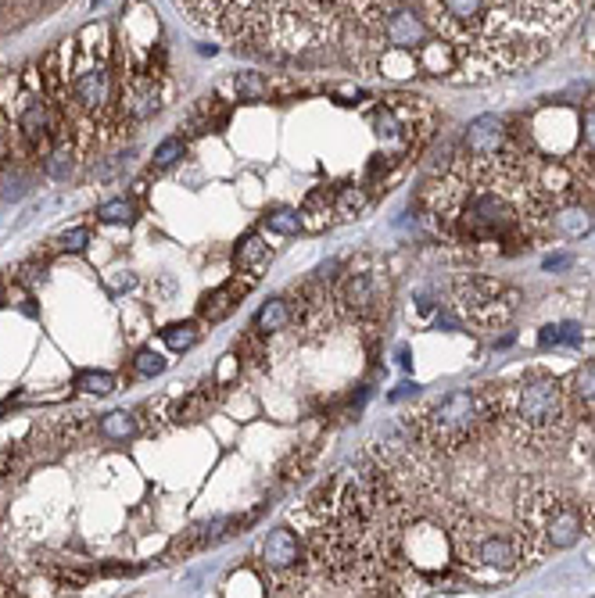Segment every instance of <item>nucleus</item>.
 I'll return each mask as SVG.
<instances>
[{"label":"nucleus","mask_w":595,"mask_h":598,"mask_svg":"<svg viewBox=\"0 0 595 598\" xmlns=\"http://www.w3.org/2000/svg\"><path fill=\"white\" fill-rule=\"evenodd\" d=\"M427 226L456 247L527 251L556 212L541 187V154L531 140H509L499 154H456L420 197Z\"/></svg>","instance_id":"obj_1"},{"label":"nucleus","mask_w":595,"mask_h":598,"mask_svg":"<svg viewBox=\"0 0 595 598\" xmlns=\"http://www.w3.org/2000/svg\"><path fill=\"white\" fill-rule=\"evenodd\" d=\"M584 0H488L491 62L499 76L541 65L570 33Z\"/></svg>","instance_id":"obj_2"},{"label":"nucleus","mask_w":595,"mask_h":598,"mask_svg":"<svg viewBox=\"0 0 595 598\" xmlns=\"http://www.w3.org/2000/svg\"><path fill=\"white\" fill-rule=\"evenodd\" d=\"M499 427L524 452H552L570 437L574 409L566 387L549 370H527L499 387Z\"/></svg>","instance_id":"obj_3"},{"label":"nucleus","mask_w":595,"mask_h":598,"mask_svg":"<svg viewBox=\"0 0 595 598\" xmlns=\"http://www.w3.org/2000/svg\"><path fill=\"white\" fill-rule=\"evenodd\" d=\"M416 441L434 455H459L499 430V387H459L409 416Z\"/></svg>","instance_id":"obj_4"},{"label":"nucleus","mask_w":595,"mask_h":598,"mask_svg":"<svg viewBox=\"0 0 595 598\" xmlns=\"http://www.w3.org/2000/svg\"><path fill=\"white\" fill-rule=\"evenodd\" d=\"M516 537L524 548V562L534 566L552 552L574 548L588 534V512L556 487H524L516 498Z\"/></svg>","instance_id":"obj_5"},{"label":"nucleus","mask_w":595,"mask_h":598,"mask_svg":"<svg viewBox=\"0 0 595 598\" xmlns=\"http://www.w3.org/2000/svg\"><path fill=\"white\" fill-rule=\"evenodd\" d=\"M388 302H391V279L388 269L377 265L373 258H359L341 276H334V309L345 320L377 323L388 316Z\"/></svg>","instance_id":"obj_6"},{"label":"nucleus","mask_w":595,"mask_h":598,"mask_svg":"<svg viewBox=\"0 0 595 598\" xmlns=\"http://www.w3.org/2000/svg\"><path fill=\"white\" fill-rule=\"evenodd\" d=\"M520 305V294L491 276H463L456 283V312L473 330H502Z\"/></svg>","instance_id":"obj_7"},{"label":"nucleus","mask_w":595,"mask_h":598,"mask_svg":"<svg viewBox=\"0 0 595 598\" xmlns=\"http://www.w3.org/2000/svg\"><path fill=\"white\" fill-rule=\"evenodd\" d=\"M258 562L265 569V584L272 594H298L306 587V577L313 573L306 537L294 534L290 527H276L265 534L258 548Z\"/></svg>","instance_id":"obj_8"},{"label":"nucleus","mask_w":595,"mask_h":598,"mask_svg":"<svg viewBox=\"0 0 595 598\" xmlns=\"http://www.w3.org/2000/svg\"><path fill=\"white\" fill-rule=\"evenodd\" d=\"M509 140H513L509 119H502V115H477L466 126V133H463V154L488 158V154H499Z\"/></svg>","instance_id":"obj_9"},{"label":"nucleus","mask_w":595,"mask_h":598,"mask_svg":"<svg viewBox=\"0 0 595 598\" xmlns=\"http://www.w3.org/2000/svg\"><path fill=\"white\" fill-rule=\"evenodd\" d=\"M563 387H566L574 419H591V423H595V362L577 366V370L563 380Z\"/></svg>","instance_id":"obj_10"},{"label":"nucleus","mask_w":595,"mask_h":598,"mask_svg":"<svg viewBox=\"0 0 595 598\" xmlns=\"http://www.w3.org/2000/svg\"><path fill=\"white\" fill-rule=\"evenodd\" d=\"M269 262H272V251H269V244H265V237H262L258 229H251V233H244V237L237 240V247H233V269H237L240 276L258 279Z\"/></svg>","instance_id":"obj_11"},{"label":"nucleus","mask_w":595,"mask_h":598,"mask_svg":"<svg viewBox=\"0 0 595 598\" xmlns=\"http://www.w3.org/2000/svg\"><path fill=\"white\" fill-rule=\"evenodd\" d=\"M72 94L83 112H101L108 104V72L105 69H83L72 83Z\"/></svg>","instance_id":"obj_12"},{"label":"nucleus","mask_w":595,"mask_h":598,"mask_svg":"<svg viewBox=\"0 0 595 598\" xmlns=\"http://www.w3.org/2000/svg\"><path fill=\"white\" fill-rule=\"evenodd\" d=\"M251 276L240 283V279H233V283H226V287H219V290H212L205 302H201V316L205 320H212V323H219V320H226L230 312H233V305H240V297L251 290Z\"/></svg>","instance_id":"obj_13"},{"label":"nucleus","mask_w":595,"mask_h":598,"mask_svg":"<svg viewBox=\"0 0 595 598\" xmlns=\"http://www.w3.org/2000/svg\"><path fill=\"white\" fill-rule=\"evenodd\" d=\"M122 104H126V112H130L133 119H151V115H158V108H162V94H158L155 79H137V83L122 94Z\"/></svg>","instance_id":"obj_14"},{"label":"nucleus","mask_w":595,"mask_h":598,"mask_svg":"<svg viewBox=\"0 0 595 598\" xmlns=\"http://www.w3.org/2000/svg\"><path fill=\"white\" fill-rule=\"evenodd\" d=\"M287 327H290V302H287V297H269V302L258 309V316H255V334L269 337V334H280Z\"/></svg>","instance_id":"obj_15"},{"label":"nucleus","mask_w":595,"mask_h":598,"mask_svg":"<svg viewBox=\"0 0 595 598\" xmlns=\"http://www.w3.org/2000/svg\"><path fill=\"white\" fill-rule=\"evenodd\" d=\"M298 212H302V229L320 233V229L334 219V194H327V190H313V194L306 197V204L298 208Z\"/></svg>","instance_id":"obj_16"},{"label":"nucleus","mask_w":595,"mask_h":598,"mask_svg":"<svg viewBox=\"0 0 595 598\" xmlns=\"http://www.w3.org/2000/svg\"><path fill=\"white\" fill-rule=\"evenodd\" d=\"M549 226H552L556 233H563V237H584V233L591 229V215H588L577 201H566V204H559V208L552 212Z\"/></svg>","instance_id":"obj_17"},{"label":"nucleus","mask_w":595,"mask_h":598,"mask_svg":"<svg viewBox=\"0 0 595 598\" xmlns=\"http://www.w3.org/2000/svg\"><path fill=\"white\" fill-rule=\"evenodd\" d=\"M366 204H370V190L363 183H348V187L334 190V219H341V222L359 219L366 212Z\"/></svg>","instance_id":"obj_18"},{"label":"nucleus","mask_w":595,"mask_h":598,"mask_svg":"<svg viewBox=\"0 0 595 598\" xmlns=\"http://www.w3.org/2000/svg\"><path fill=\"white\" fill-rule=\"evenodd\" d=\"M19 126H22V133H26L29 144H40L44 133H47V108H44V101H37V97L26 101L22 112H19Z\"/></svg>","instance_id":"obj_19"},{"label":"nucleus","mask_w":595,"mask_h":598,"mask_svg":"<svg viewBox=\"0 0 595 598\" xmlns=\"http://www.w3.org/2000/svg\"><path fill=\"white\" fill-rule=\"evenodd\" d=\"M233 94L244 104H258V101L269 97V79L262 72H237L233 76Z\"/></svg>","instance_id":"obj_20"},{"label":"nucleus","mask_w":595,"mask_h":598,"mask_svg":"<svg viewBox=\"0 0 595 598\" xmlns=\"http://www.w3.org/2000/svg\"><path fill=\"white\" fill-rule=\"evenodd\" d=\"M72 387L83 391V395H97V398H108L115 391V377L105 373V370H80L72 377Z\"/></svg>","instance_id":"obj_21"},{"label":"nucleus","mask_w":595,"mask_h":598,"mask_svg":"<svg viewBox=\"0 0 595 598\" xmlns=\"http://www.w3.org/2000/svg\"><path fill=\"white\" fill-rule=\"evenodd\" d=\"M262 226H269L280 237H294V233H302V212L298 208H269L262 215Z\"/></svg>","instance_id":"obj_22"},{"label":"nucleus","mask_w":595,"mask_h":598,"mask_svg":"<svg viewBox=\"0 0 595 598\" xmlns=\"http://www.w3.org/2000/svg\"><path fill=\"white\" fill-rule=\"evenodd\" d=\"M97 430L105 437H112V441H126V437L137 434V416L133 412H108V416H101Z\"/></svg>","instance_id":"obj_23"},{"label":"nucleus","mask_w":595,"mask_h":598,"mask_svg":"<svg viewBox=\"0 0 595 598\" xmlns=\"http://www.w3.org/2000/svg\"><path fill=\"white\" fill-rule=\"evenodd\" d=\"M197 323H172V327H165L162 330V341L172 348V352H190L194 345H197Z\"/></svg>","instance_id":"obj_24"},{"label":"nucleus","mask_w":595,"mask_h":598,"mask_svg":"<svg viewBox=\"0 0 595 598\" xmlns=\"http://www.w3.org/2000/svg\"><path fill=\"white\" fill-rule=\"evenodd\" d=\"M97 219L108 222V226H130V222L137 219V208H133L126 197H115V201H105V204L97 208Z\"/></svg>","instance_id":"obj_25"},{"label":"nucleus","mask_w":595,"mask_h":598,"mask_svg":"<svg viewBox=\"0 0 595 598\" xmlns=\"http://www.w3.org/2000/svg\"><path fill=\"white\" fill-rule=\"evenodd\" d=\"M183 154H187L183 137H169V140H162L155 147V169H172L176 162H183Z\"/></svg>","instance_id":"obj_26"},{"label":"nucleus","mask_w":595,"mask_h":598,"mask_svg":"<svg viewBox=\"0 0 595 598\" xmlns=\"http://www.w3.org/2000/svg\"><path fill=\"white\" fill-rule=\"evenodd\" d=\"M47 176L51 179H69L72 172H76V158H72V151L69 147H58V151H51L47 154Z\"/></svg>","instance_id":"obj_27"},{"label":"nucleus","mask_w":595,"mask_h":598,"mask_svg":"<svg viewBox=\"0 0 595 598\" xmlns=\"http://www.w3.org/2000/svg\"><path fill=\"white\" fill-rule=\"evenodd\" d=\"M165 366H169V362H165L158 352H151V348L137 352V359H133V373H137V377H162Z\"/></svg>","instance_id":"obj_28"},{"label":"nucleus","mask_w":595,"mask_h":598,"mask_svg":"<svg viewBox=\"0 0 595 598\" xmlns=\"http://www.w3.org/2000/svg\"><path fill=\"white\" fill-rule=\"evenodd\" d=\"M581 154H588V165H595V104L581 115Z\"/></svg>","instance_id":"obj_29"},{"label":"nucleus","mask_w":595,"mask_h":598,"mask_svg":"<svg viewBox=\"0 0 595 598\" xmlns=\"http://www.w3.org/2000/svg\"><path fill=\"white\" fill-rule=\"evenodd\" d=\"M559 341H577V327H545L541 330V345H559Z\"/></svg>","instance_id":"obj_30"},{"label":"nucleus","mask_w":595,"mask_h":598,"mask_svg":"<svg viewBox=\"0 0 595 598\" xmlns=\"http://www.w3.org/2000/svg\"><path fill=\"white\" fill-rule=\"evenodd\" d=\"M62 244H65V251H87V244H90V233L80 226V229H69L65 237H62Z\"/></svg>","instance_id":"obj_31"},{"label":"nucleus","mask_w":595,"mask_h":598,"mask_svg":"<svg viewBox=\"0 0 595 598\" xmlns=\"http://www.w3.org/2000/svg\"><path fill=\"white\" fill-rule=\"evenodd\" d=\"M584 47H588V54L595 58V15L588 19V33H584Z\"/></svg>","instance_id":"obj_32"},{"label":"nucleus","mask_w":595,"mask_h":598,"mask_svg":"<svg viewBox=\"0 0 595 598\" xmlns=\"http://www.w3.org/2000/svg\"><path fill=\"white\" fill-rule=\"evenodd\" d=\"M588 530H595V509L588 512Z\"/></svg>","instance_id":"obj_33"},{"label":"nucleus","mask_w":595,"mask_h":598,"mask_svg":"<svg viewBox=\"0 0 595 598\" xmlns=\"http://www.w3.org/2000/svg\"><path fill=\"white\" fill-rule=\"evenodd\" d=\"M0 158H4V144H0Z\"/></svg>","instance_id":"obj_34"}]
</instances>
